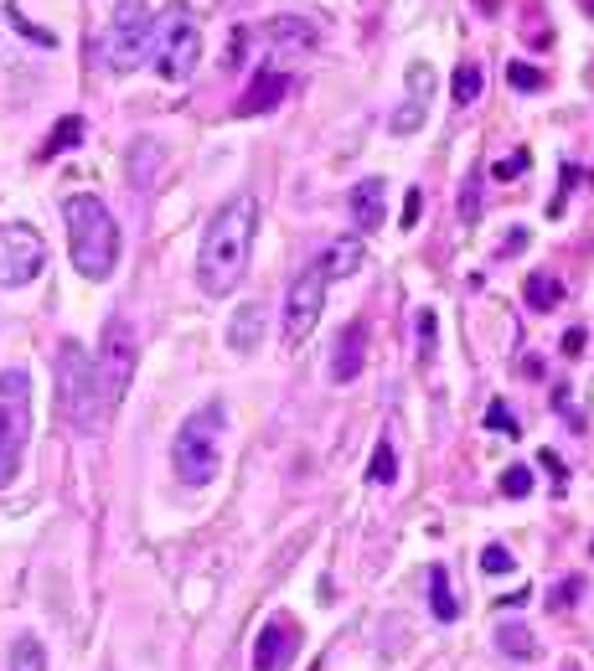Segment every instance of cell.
Returning a JSON list of instances; mask_svg holds the SVG:
<instances>
[{"label": "cell", "instance_id": "6da1fadb", "mask_svg": "<svg viewBox=\"0 0 594 671\" xmlns=\"http://www.w3.org/2000/svg\"><path fill=\"white\" fill-rule=\"evenodd\" d=\"M254 237H258V197L254 192H233L218 207V218L207 222L202 233V254H197V284L207 300H228L248 274V258H254Z\"/></svg>", "mask_w": 594, "mask_h": 671}, {"label": "cell", "instance_id": "7a4b0ae2", "mask_svg": "<svg viewBox=\"0 0 594 671\" xmlns=\"http://www.w3.org/2000/svg\"><path fill=\"white\" fill-rule=\"evenodd\" d=\"M62 222H68V254L83 279H109L119 264V222L104 207V197L78 192L62 202Z\"/></svg>", "mask_w": 594, "mask_h": 671}, {"label": "cell", "instance_id": "3957f363", "mask_svg": "<svg viewBox=\"0 0 594 671\" xmlns=\"http://www.w3.org/2000/svg\"><path fill=\"white\" fill-rule=\"evenodd\" d=\"M222 429H228V408H222L218 398L213 403H202L197 414H186V424L177 429L171 439V471H177L181 486H213L222 471Z\"/></svg>", "mask_w": 594, "mask_h": 671}, {"label": "cell", "instance_id": "277c9868", "mask_svg": "<svg viewBox=\"0 0 594 671\" xmlns=\"http://www.w3.org/2000/svg\"><path fill=\"white\" fill-rule=\"evenodd\" d=\"M150 62H156V73L166 83H186L197 73L202 62V26L197 16L186 11V5H166L150 26Z\"/></svg>", "mask_w": 594, "mask_h": 671}, {"label": "cell", "instance_id": "5b68a950", "mask_svg": "<svg viewBox=\"0 0 594 671\" xmlns=\"http://www.w3.org/2000/svg\"><path fill=\"white\" fill-rule=\"evenodd\" d=\"M58 408L68 414V424L78 435H99L104 408H99V382H94V356L83 352L78 341H62L58 346Z\"/></svg>", "mask_w": 594, "mask_h": 671}, {"label": "cell", "instance_id": "8992f818", "mask_svg": "<svg viewBox=\"0 0 594 671\" xmlns=\"http://www.w3.org/2000/svg\"><path fill=\"white\" fill-rule=\"evenodd\" d=\"M135 362H140V341H135V326L124 316H109L104 320V341L94 352V382H99V408L104 418L119 414V403L135 382Z\"/></svg>", "mask_w": 594, "mask_h": 671}, {"label": "cell", "instance_id": "52a82bcc", "mask_svg": "<svg viewBox=\"0 0 594 671\" xmlns=\"http://www.w3.org/2000/svg\"><path fill=\"white\" fill-rule=\"evenodd\" d=\"M26 439H32V377L21 367H5L0 373V491L16 480Z\"/></svg>", "mask_w": 594, "mask_h": 671}, {"label": "cell", "instance_id": "ba28073f", "mask_svg": "<svg viewBox=\"0 0 594 671\" xmlns=\"http://www.w3.org/2000/svg\"><path fill=\"white\" fill-rule=\"evenodd\" d=\"M150 26H156V16L145 11V0H119L109 11V26H104V41H99L104 62L114 73H135L140 62L150 58Z\"/></svg>", "mask_w": 594, "mask_h": 671}, {"label": "cell", "instance_id": "9c48e42d", "mask_svg": "<svg viewBox=\"0 0 594 671\" xmlns=\"http://www.w3.org/2000/svg\"><path fill=\"white\" fill-rule=\"evenodd\" d=\"M326 290H331V279H326V269L316 264H305L295 274V284H290V295H284V310H279V341L284 346H300L305 335L316 331L320 310H326Z\"/></svg>", "mask_w": 594, "mask_h": 671}, {"label": "cell", "instance_id": "30bf717a", "mask_svg": "<svg viewBox=\"0 0 594 671\" xmlns=\"http://www.w3.org/2000/svg\"><path fill=\"white\" fill-rule=\"evenodd\" d=\"M47 269V243L32 222H5L0 228V284L5 290H21Z\"/></svg>", "mask_w": 594, "mask_h": 671}, {"label": "cell", "instance_id": "8fae6325", "mask_svg": "<svg viewBox=\"0 0 594 671\" xmlns=\"http://www.w3.org/2000/svg\"><path fill=\"white\" fill-rule=\"evenodd\" d=\"M435 88H439L435 68H429V62H409L403 99H398L388 130H393V135H419V130H424V119H429V103H435Z\"/></svg>", "mask_w": 594, "mask_h": 671}, {"label": "cell", "instance_id": "7c38bea8", "mask_svg": "<svg viewBox=\"0 0 594 671\" xmlns=\"http://www.w3.org/2000/svg\"><path fill=\"white\" fill-rule=\"evenodd\" d=\"M300 656V631H295V620H269L264 631H258L254 640V671H284L290 661Z\"/></svg>", "mask_w": 594, "mask_h": 671}, {"label": "cell", "instance_id": "4fadbf2b", "mask_svg": "<svg viewBox=\"0 0 594 671\" xmlns=\"http://www.w3.org/2000/svg\"><path fill=\"white\" fill-rule=\"evenodd\" d=\"M248 37L269 41V47H290V52H311V47L320 41V21L275 16V21H258V26H248Z\"/></svg>", "mask_w": 594, "mask_h": 671}, {"label": "cell", "instance_id": "5bb4252c", "mask_svg": "<svg viewBox=\"0 0 594 671\" xmlns=\"http://www.w3.org/2000/svg\"><path fill=\"white\" fill-rule=\"evenodd\" d=\"M347 207H352L356 233H377V228L388 222V181H383V176H362L352 186Z\"/></svg>", "mask_w": 594, "mask_h": 671}, {"label": "cell", "instance_id": "9a60e30c", "mask_svg": "<svg viewBox=\"0 0 594 671\" xmlns=\"http://www.w3.org/2000/svg\"><path fill=\"white\" fill-rule=\"evenodd\" d=\"M284 88H290V73H279V68H258L254 83H248V94L233 103V114H238V119L269 114V109L284 99Z\"/></svg>", "mask_w": 594, "mask_h": 671}, {"label": "cell", "instance_id": "2e32d148", "mask_svg": "<svg viewBox=\"0 0 594 671\" xmlns=\"http://www.w3.org/2000/svg\"><path fill=\"white\" fill-rule=\"evenodd\" d=\"M362 362H367V326H362V320H352V326H341V335H337L331 377H337V382H356Z\"/></svg>", "mask_w": 594, "mask_h": 671}, {"label": "cell", "instance_id": "e0dca14e", "mask_svg": "<svg viewBox=\"0 0 594 671\" xmlns=\"http://www.w3.org/2000/svg\"><path fill=\"white\" fill-rule=\"evenodd\" d=\"M264 320H269V310H264L258 300H243L233 310V320H228V346L248 356L258 341H264Z\"/></svg>", "mask_w": 594, "mask_h": 671}, {"label": "cell", "instance_id": "ac0fdd59", "mask_svg": "<svg viewBox=\"0 0 594 671\" xmlns=\"http://www.w3.org/2000/svg\"><path fill=\"white\" fill-rule=\"evenodd\" d=\"M362 258H367L362 237L347 233V237H337V243H326V254H320V269H326V279L337 284V279H352L356 269H362Z\"/></svg>", "mask_w": 594, "mask_h": 671}, {"label": "cell", "instance_id": "d6986e66", "mask_svg": "<svg viewBox=\"0 0 594 671\" xmlns=\"http://www.w3.org/2000/svg\"><path fill=\"white\" fill-rule=\"evenodd\" d=\"M496 651L512 656V661H533L537 656V640L528 625H496Z\"/></svg>", "mask_w": 594, "mask_h": 671}, {"label": "cell", "instance_id": "ffe728a7", "mask_svg": "<svg viewBox=\"0 0 594 671\" xmlns=\"http://www.w3.org/2000/svg\"><path fill=\"white\" fill-rule=\"evenodd\" d=\"M522 300H528L533 310H554L558 300H563V284H558L554 274H543V269H537V274H528V284H522Z\"/></svg>", "mask_w": 594, "mask_h": 671}, {"label": "cell", "instance_id": "44dd1931", "mask_svg": "<svg viewBox=\"0 0 594 671\" xmlns=\"http://www.w3.org/2000/svg\"><path fill=\"white\" fill-rule=\"evenodd\" d=\"M5 671H47V651H41L37 635H16V640H11V661H5Z\"/></svg>", "mask_w": 594, "mask_h": 671}, {"label": "cell", "instance_id": "7402d4cb", "mask_svg": "<svg viewBox=\"0 0 594 671\" xmlns=\"http://www.w3.org/2000/svg\"><path fill=\"white\" fill-rule=\"evenodd\" d=\"M429 610H435L439 620H460V599L450 594V578H445V569L429 573Z\"/></svg>", "mask_w": 594, "mask_h": 671}, {"label": "cell", "instance_id": "603a6c76", "mask_svg": "<svg viewBox=\"0 0 594 671\" xmlns=\"http://www.w3.org/2000/svg\"><path fill=\"white\" fill-rule=\"evenodd\" d=\"M456 103H475L481 94H486V73H481V62H460L456 68Z\"/></svg>", "mask_w": 594, "mask_h": 671}, {"label": "cell", "instance_id": "cb8c5ba5", "mask_svg": "<svg viewBox=\"0 0 594 671\" xmlns=\"http://www.w3.org/2000/svg\"><path fill=\"white\" fill-rule=\"evenodd\" d=\"M507 83H512L517 94H537V88H548V73L517 58V62H507Z\"/></svg>", "mask_w": 594, "mask_h": 671}, {"label": "cell", "instance_id": "d4e9b609", "mask_svg": "<svg viewBox=\"0 0 594 671\" xmlns=\"http://www.w3.org/2000/svg\"><path fill=\"white\" fill-rule=\"evenodd\" d=\"M367 480H377V486H393L398 480V454L388 439H377V450H373V465H367Z\"/></svg>", "mask_w": 594, "mask_h": 671}, {"label": "cell", "instance_id": "484cf974", "mask_svg": "<svg viewBox=\"0 0 594 671\" xmlns=\"http://www.w3.org/2000/svg\"><path fill=\"white\" fill-rule=\"evenodd\" d=\"M78 139H83V119H78V114H68V119H62V124H58V130H52V139L41 145V156H58V150H73Z\"/></svg>", "mask_w": 594, "mask_h": 671}, {"label": "cell", "instance_id": "4316f807", "mask_svg": "<svg viewBox=\"0 0 594 671\" xmlns=\"http://www.w3.org/2000/svg\"><path fill=\"white\" fill-rule=\"evenodd\" d=\"M501 496H533V471L528 465H512V471H501Z\"/></svg>", "mask_w": 594, "mask_h": 671}, {"label": "cell", "instance_id": "83f0119b", "mask_svg": "<svg viewBox=\"0 0 594 671\" xmlns=\"http://www.w3.org/2000/svg\"><path fill=\"white\" fill-rule=\"evenodd\" d=\"M475 218H481V171L465 176V186H460V222H475Z\"/></svg>", "mask_w": 594, "mask_h": 671}, {"label": "cell", "instance_id": "f1b7e54d", "mask_svg": "<svg viewBox=\"0 0 594 671\" xmlns=\"http://www.w3.org/2000/svg\"><path fill=\"white\" fill-rule=\"evenodd\" d=\"M512 569H517V558L507 548H486L481 553V573H492V578H501V573H512Z\"/></svg>", "mask_w": 594, "mask_h": 671}, {"label": "cell", "instance_id": "f546056e", "mask_svg": "<svg viewBox=\"0 0 594 671\" xmlns=\"http://www.w3.org/2000/svg\"><path fill=\"white\" fill-rule=\"evenodd\" d=\"M435 356V310H419V362Z\"/></svg>", "mask_w": 594, "mask_h": 671}, {"label": "cell", "instance_id": "4dcf8cb0", "mask_svg": "<svg viewBox=\"0 0 594 671\" xmlns=\"http://www.w3.org/2000/svg\"><path fill=\"white\" fill-rule=\"evenodd\" d=\"M486 424H492L496 435H517V424H512V414H507V403H501V398H492V408H486Z\"/></svg>", "mask_w": 594, "mask_h": 671}, {"label": "cell", "instance_id": "1f68e13d", "mask_svg": "<svg viewBox=\"0 0 594 671\" xmlns=\"http://www.w3.org/2000/svg\"><path fill=\"white\" fill-rule=\"evenodd\" d=\"M579 589H584V578H563V584L554 589V599H548V605H554V610H569V605L579 599Z\"/></svg>", "mask_w": 594, "mask_h": 671}, {"label": "cell", "instance_id": "d6a6232c", "mask_svg": "<svg viewBox=\"0 0 594 671\" xmlns=\"http://www.w3.org/2000/svg\"><path fill=\"white\" fill-rule=\"evenodd\" d=\"M517 171H528V150H517V156H507L501 166H496V176H501V181H512Z\"/></svg>", "mask_w": 594, "mask_h": 671}, {"label": "cell", "instance_id": "836d02e7", "mask_svg": "<svg viewBox=\"0 0 594 671\" xmlns=\"http://www.w3.org/2000/svg\"><path fill=\"white\" fill-rule=\"evenodd\" d=\"M419 207H424V197H419V192H409V197H403V228H414V222H419Z\"/></svg>", "mask_w": 594, "mask_h": 671}, {"label": "cell", "instance_id": "e575fe53", "mask_svg": "<svg viewBox=\"0 0 594 671\" xmlns=\"http://www.w3.org/2000/svg\"><path fill=\"white\" fill-rule=\"evenodd\" d=\"M584 341H590V335H584V331L574 326V331L563 335V352H569V356H584Z\"/></svg>", "mask_w": 594, "mask_h": 671}, {"label": "cell", "instance_id": "d590c367", "mask_svg": "<svg viewBox=\"0 0 594 671\" xmlns=\"http://www.w3.org/2000/svg\"><path fill=\"white\" fill-rule=\"evenodd\" d=\"M481 5H486V16H496V0H481Z\"/></svg>", "mask_w": 594, "mask_h": 671}, {"label": "cell", "instance_id": "8d00e7d4", "mask_svg": "<svg viewBox=\"0 0 594 671\" xmlns=\"http://www.w3.org/2000/svg\"><path fill=\"white\" fill-rule=\"evenodd\" d=\"M584 11H590V16H594V0H584Z\"/></svg>", "mask_w": 594, "mask_h": 671}, {"label": "cell", "instance_id": "74e56055", "mask_svg": "<svg viewBox=\"0 0 594 671\" xmlns=\"http://www.w3.org/2000/svg\"><path fill=\"white\" fill-rule=\"evenodd\" d=\"M563 671H579V667H563Z\"/></svg>", "mask_w": 594, "mask_h": 671}]
</instances>
